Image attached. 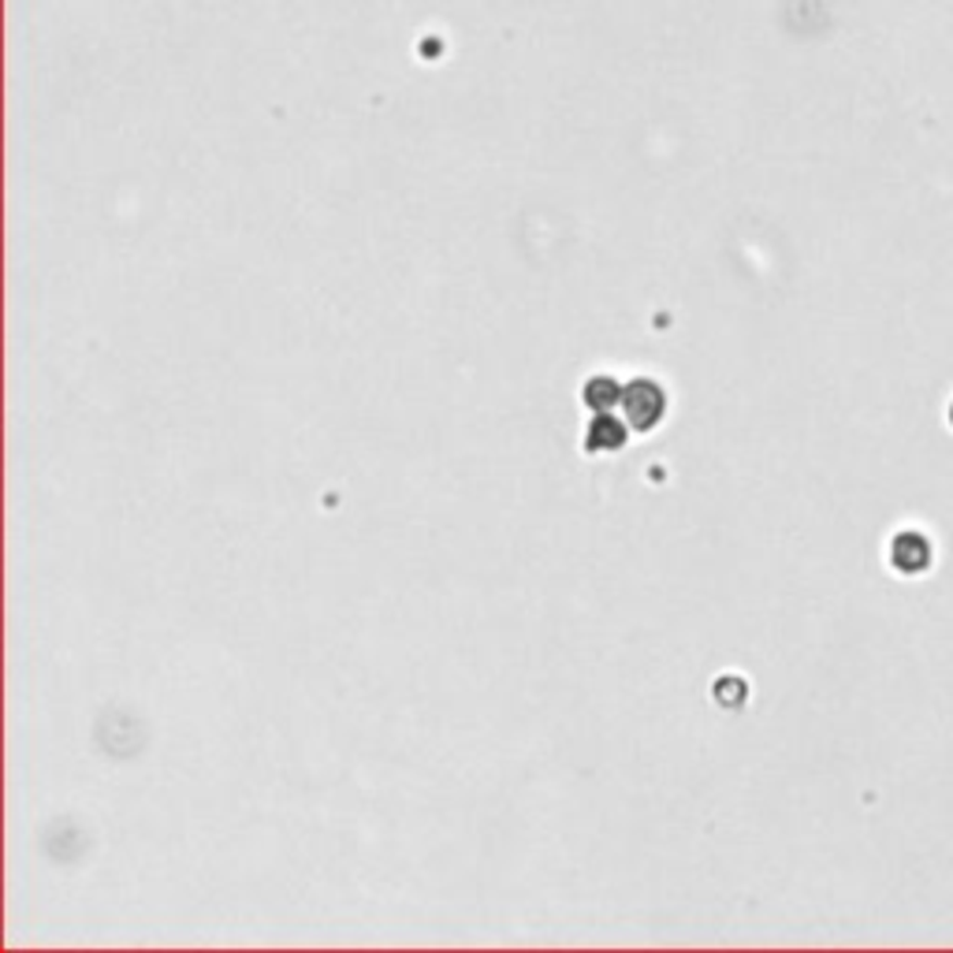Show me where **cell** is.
I'll use <instances>...</instances> for the list:
<instances>
[{"mask_svg": "<svg viewBox=\"0 0 953 953\" xmlns=\"http://www.w3.org/2000/svg\"><path fill=\"white\" fill-rule=\"evenodd\" d=\"M623 417L634 432H652L667 417V391L655 377H634L623 388Z\"/></svg>", "mask_w": 953, "mask_h": 953, "instance_id": "cell-1", "label": "cell"}, {"mask_svg": "<svg viewBox=\"0 0 953 953\" xmlns=\"http://www.w3.org/2000/svg\"><path fill=\"white\" fill-rule=\"evenodd\" d=\"M629 440V425L615 414H592L589 428H585V451L589 454H615L623 451Z\"/></svg>", "mask_w": 953, "mask_h": 953, "instance_id": "cell-2", "label": "cell"}, {"mask_svg": "<svg viewBox=\"0 0 953 953\" xmlns=\"http://www.w3.org/2000/svg\"><path fill=\"white\" fill-rule=\"evenodd\" d=\"M623 388H626V384H618L615 377H607V373H597V377L585 380L581 402L592 410V414H611L615 406H623Z\"/></svg>", "mask_w": 953, "mask_h": 953, "instance_id": "cell-3", "label": "cell"}]
</instances>
